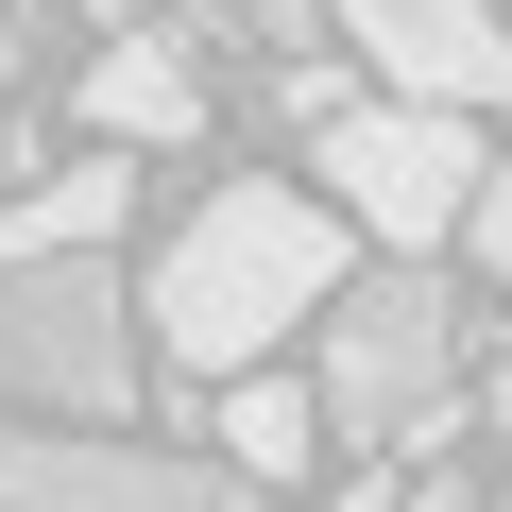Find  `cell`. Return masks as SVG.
<instances>
[{"mask_svg": "<svg viewBox=\"0 0 512 512\" xmlns=\"http://www.w3.org/2000/svg\"><path fill=\"white\" fill-rule=\"evenodd\" d=\"M359 274L342 256V205H308V188H274V171H239V188H205L171 239H154V274H137V325H154V359H171V393L205 376H256L291 325H325V291Z\"/></svg>", "mask_w": 512, "mask_h": 512, "instance_id": "cell-1", "label": "cell"}, {"mask_svg": "<svg viewBox=\"0 0 512 512\" xmlns=\"http://www.w3.org/2000/svg\"><path fill=\"white\" fill-rule=\"evenodd\" d=\"M444 393H461V308L427 291V256L342 274L325 291V444L410 461V444H444Z\"/></svg>", "mask_w": 512, "mask_h": 512, "instance_id": "cell-2", "label": "cell"}, {"mask_svg": "<svg viewBox=\"0 0 512 512\" xmlns=\"http://www.w3.org/2000/svg\"><path fill=\"white\" fill-rule=\"evenodd\" d=\"M137 274L103 239H69V256H35V274H0V393L18 410H52V427H120L137 410Z\"/></svg>", "mask_w": 512, "mask_h": 512, "instance_id": "cell-3", "label": "cell"}, {"mask_svg": "<svg viewBox=\"0 0 512 512\" xmlns=\"http://www.w3.org/2000/svg\"><path fill=\"white\" fill-rule=\"evenodd\" d=\"M478 120L461 103H342L325 120V205L359 222V239H393V256H444L461 222H478Z\"/></svg>", "mask_w": 512, "mask_h": 512, "instance_id": "cell-4", "label": "cell"}, {"mask_svg": "<svg viewBox=\"0 0 512 512\" xmlns=\"http://www.w3.org/2000/svg\"><path fill=\"white\" fill-rule=\"evenodd\" d=\"M0 512H274L222 444H103V427H0Z\"/></svg>", "mask_w": 512, "mask_h": 512, "instance_id": "cell-5", "label": "cell"}, {"mask_svg": "<svg viewBox=\"0 0 512 512\" xmlns=\"http://www.w3.org/2000/svg\"><path fill=\"white\" fill-rule=\"evenodd\" d=\"M325 18L359 35V69H376L393 103L512 120V35H495V0H325Z\"/></svg>", "mask_w": 512, "mask_h": 512, "instance_id": "cell-6", "label": "cell"}, {"mask_svg": "<svg viewBox=\"0 0 512 512\" xmlns=\"http://www.w3.org/2000/svg\"><path fill=\"white\" fill-rule=\"evenodd\" d=\"M86 120H103L120 154L205 137V69H188V35H103V52H86Z\"/></svg>", "mask_w": 512, "mask_h": 512, "instance_id": "cell-7", "label": "cell"}, {"mask_svg": "<svg viewBox=\"0 0 512 512\" xmlns=\"http://www.w3.org/2000/svg\"><path fill=\"white\" fill-rule=\"evenodd\" d=\"M256 495H291L308 461H325V393H291V376H222V427H205Z\"/></svg>", "mask_w": 512, "mask_h": 512, "instance_id": "cell-8", "label": "cell"}, {"mask_svg": "<svg viewBox=\"0 0 512 512\" xmlns=\"http://www.w3.org/2000/svg\"><path fill=\"white\" fill-rule=\"evenodd\" d=\"M461 256H478V274H512V137H495V171H478V222H461Z\"/></svg>", "mask_w": 512, "mask_h": 512, "instance_id": "cell-9", "label": "cell"}, {"mask_svg": "<svg viewBox=\"0 0 512 512\" xmlns=\"http://www.w3.org/2000/svg\"><path fill=\"white\" fill-rule=\"evenodd\" d=\"M274 103H291V120H308V137H325V120H342V103H359V86H342V52H291V69H274Z\"/></svg>", "mask_w": 512, "mask_h": 512, "instance_id": "cell-10", "label": "cell"}, {"mask_svg": "<svg viewBox=\"0 0 512 512\" xmlns=\"http://www.w3.org/2000/svg\"><path fill=\"white\" fill-rule=\"evenodd\" d=\"M222 18H239V35H308L325 0H222Z\"/></svg>", "mask_w": 512, "mask_h": 512, "instance_id": "cell-11", "label": "cell"}, {"mask_svg": "<svg viewBox=\"0 0 512 512\" xmlns=\"http://www.w3.org/2000/svg\"><path fill=\"white\" fill-rule=\"evenodd\" d=\"M325 512H410V495H393V461H359V478H342Z\"/></svg>", "mask_w": 512, "mask_h": 512, "instance_id": "cell-12", "label": "cell"}, {"mask_svg": "<svg viewBox=\"0 0 512 512\" xmlns=\"http://www.w3.org/2000/svg\"><path fill=\"white\" fill-rule=\"evenodd\" d=\"M495 512H512V495H495Z\"/></svg>", "mask_w": 512, "mask_h": 512, "instance_id": "cell-13", "label": "cell"}]
</instances>
